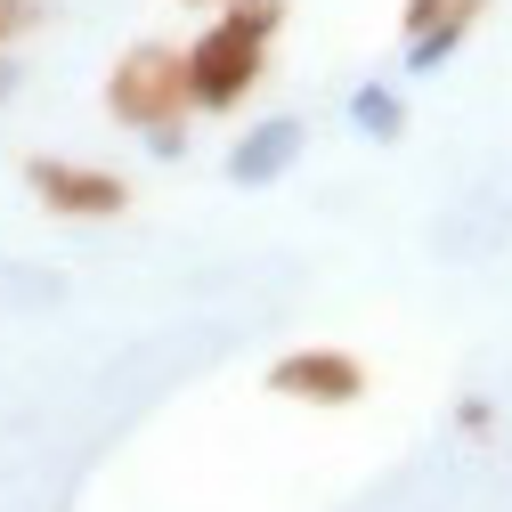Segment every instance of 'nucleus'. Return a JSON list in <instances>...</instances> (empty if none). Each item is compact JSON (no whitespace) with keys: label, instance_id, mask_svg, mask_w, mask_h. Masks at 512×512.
Instances as JSON below:
<instances>
[{"label":"nucleus","instance_id":"nucleus-1","mask_svg":"<svg viewBox=\"0 0 512 512\" xmlns=\"http://www.w3.org/2000/svg\"><path fill=\"white\" fill-rule=\"evenodd\" d=\"M187 106H196V90H187V49H171V41H131L106 66V114L122 131L163 139Z\"/></svg>","mask_w":512,"mask_h":512},{"label":"nucleus","instance_id":"nucleus-2","mask_svg":"<svg viewBox=\"0 0 512 512\" xmlns=\"http://www.w3.org/2000/svg\"><path fill=\"white\" fill-rule=\"evenodd\" d=\"M269 74V33H252L236 17H212L196 41H187V90H196L204 114H236Z\"/></svg>","mask_w":512,"mask_h":512},{"label":"nucleus","instance_id":"nucleus-3","mask_svg":"<svg viewBox=\"0 0 512 512\" xmlns=\"http://www.w3.org/2000/svg\"><path fill=\"white\" fill-rule=\"evenodd\" d=\"M25 187H33V204L57 212V220H122V212H131V179H122V171H98V163L33 155V163H25Z\"/></svg>","mask_w":512,"mask_h":512},{"label":"nucleus","instance_id":"nucleus-4","mask_svg":"<svg viewBox=\"0 0 512 512\" xmlns=\"http://www.w3.org/2000/svg\"><path fill=\"white\" fill-rule=\"evenodd\" d=\"M269 391L293 407H358L366 399V366L350 350H285L269 366Z\"/></svg>","mask_w":512,"mask_h":512},{"label":"nucleus","instance_id":"nucleus-5","mask_svg":"<svg viewBox=\"0 0 512 512\" xmlns=\"http://www.w3.org/2000/svg\"><path fill=\"white\" fill-rule=\"evenodd\" d=\"M488 17V0H407L399 33H407V74H439L464 49V33Z\"/></svg>","mask_w":512,"mask_h":512},{"label":"nucleus","instance_id":"nucleus-6","mask_svg":"<svg viewBox=\"0 0 512 512\" xmlns=\"http://www.w3.org/2000/svg\"><path fill=\"white\" fill-rule=\"evenodd\" d=\"M293 147H301V122H269L261 139H244V147L228 155V171H236V179H277V171L293 163Z\"/></svg>","mask_w":512,"mask_h":512},{"label":"nucleus","instance_id":"nucleus-7","mask_svg":"<svg viewBox=\"0 0 512 512\" xmlns=\"http://www.w3.org/2000/svg\"><path fill=\"white\" fill-rule=\"evenodd\" d=\"M358 122L374 139H399V122H407V106L391 98V90H358Z\"/></svg>","mask_w":512,"mask_h":512},{"label":"nucleus","instance_id":"nucleus-8","mask_svg":"<svg viewBox=\"0 0 512 512\" xmlns=\"http://www.w3.org/2000/svg\"><path fill=\"white\" fill-rule=\"evenodd\" d=\"M220 17H236V25H252V33H269V41H277L285 0H220Z\"/></svg>","mask_w":512,"mask_h":512},{"label":"nucleus","instance_id":"nucleus-9","mask_svg":"<svg viewBox=\"0 0 512 512\" xmlns=\"http://www.w3.org/2000/svg\"><path fill=\"white\" fill-rule=\"evenodd\" d=\"M49 9H41V0H0V49H9V41H25L33 25H41Z\"/></svg>","mask_w":512,"mask_h":512}]
</instances>
